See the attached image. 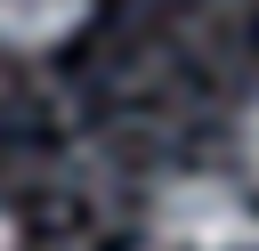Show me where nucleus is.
I'll return each instance as SVG.
<instances>
[{"label":"nucleus","mask_w":259,"mask_h":251,"mask_svg":"<svg viewBox=\"0 0 259 251\" xmlns=\"http://www.w3.org/2000/svg\"><path fill=\"white\" fill-rule=\"evenodd\" d=\"M154 251H259V186L235 170H170L146 186Z\"/></svg>","instance_id":"f257e3e1"},{"label":"nucleus","mask_w":259,"mask_h":251,"mask_svg":"<svg viewBox=\"0 0 259 251\" xmlns=\"http://www.w3.org/2000/svg\"><path fill=\"white\" fill-rule=\"evenodd\" d=\"M97 0H0V49L8 57H57L65 40H81Z\"/></svg>","instance_id":"f03ea898"},{"label":"nucleus","mask_w":259,"mask_h":251,"mask_svg":"<svg viewBox=\"0 0 259 251\" xmlns=\"http://www.w3.org/2000/svg\"><path fill=\"white\" fill-rule=\"evenodd\" d=\"M227 170L243 178V186H259V89L235 105V121H227Z\"/></svg>","instance_id":"7ed1b4c3"},{"label":"nucleus","mask_w":259,"mask_h":251,"mask_svg":"<svg viewBox=\"0 0 259 251\" xmlns=\"http://www.w3.org/2000/svg\"><path fill=\"white\" fill-rule=\"evenodd\" d=\"M0 251H24V227H16V211L0 202Z\"/></svg>","instance_id":"20e7f679"},{"label":"nucleus","mask_w":259,"mask_h":251,"mask_svg":"<svg viewBox=\"0 0 259 251\" xmlns=\"http://www.w3.org/2000/svg\"><path fill=\"white\" fill-rule=\"evenodd\" d=\"M146 251H154V243H146Z\"/></svg>","instance_id":"39448f33"}]
</instances>
